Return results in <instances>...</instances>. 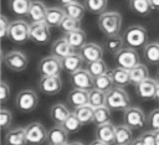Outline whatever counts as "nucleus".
I'll list each match as a JSON object with an SVG mask.
<instances>
[{"mask_svg": "<svg viewBox=\"0 0 159 145\" xmlns=\"http://www.w3.org/2000/svg\"><path fill=\"white\" fill-rule=\"evenodd\" d=\"M5 144L6 145H26V131L25 128H14L10 129L5 135Z\"/></svg>", "mask_w": 159, "mask_h": 145, "instance_id": "a211bd4d", "label": "nucleus"}, {"mask_svg": "<svg viewBox=\"0 0 159 145\" xmlns=\"http://www.w3.org/2000/svg\"><path fill=\"white\" fill-rule=\"evenodd\" d=\"M123 45H124V38L119 33L108 36L104 41V48L112 55H116L117 52H119L123 48Z\"/></svg>", "mask_w": 159, "mask_h": 145, "instance_id": "2f4dec72", "label": "nucleus"}, {"mask_svg": "<svg viewBox=\"0 0 159 145\" xmlns=\"http://www.w3.org/2000/svg\"><path fill=\"white\" fill-rule=\"evenodd\" d=\"M10 21L7 20V17L5 15L0 16V37L5 38L9 37V30H10Z\"/></svg>", "mask_w": 159, "mask_h": 145, "instance_id": "c03bdc74", "label": "nucleus"}, {"mask_svg": "<svg viewBox=\"0 0 159 145\" xmlns=\"http://www.w3.org/2000/svg\"><path fill=\"white\" fill-rule=\"evenodd\" d=\"M39 103L37 93L32 89H22L17 93L15 99L16 108L22 113H30L32 112Z\"/></svg>", "mask_w": 159, "mask_h": 145, "instance_id": "39448f33", "label": "nucleus"}, {"mask_svg": "<svg viewBox=\"0 0 159 145\" xmlns=\"http://www.w3.org/2000/svg\"><path fill=\"white\" fill-rule=\"evenodd\" d=\"M155 141H157V145H159V130L155 131Z\"/></svg>", "mask_w": 159, "mask_h": 145, "instance_id": "864d4df0", "label": "nucleus"}, {"mask_svg": "<svg viewBox=\"0 0 159 145\" xmlns=\"http://www.w3.org/2000/svg\"><path fill=\"white\" fill-rule=\"evenodd\" d=\"M96 139L102 143H106L108 145L113 144L116 141V126L111 121L104 123L102 125H97Z\"/></svg>", "mask_w": 159, "mask_h": 145, "instance_id": "dca6fc26", "label": "nucleus"}, {"mask_svg": "<svg viewBox=\"0 0 159 145\" xmlns=\"http://www.w3.org/2000/svg\"><path fill=\"white\" fill-rule=\"evenodd\" d=\"M130 145H145V144L142 141L140 138H137V139H134V140L130 143Z\"/></svg>", "mask_w": 159, "mask_h": 145, "instance_id": "09e8293b", "label": "nucleus"}, {"mask_svg": "<svg viewBox=\"0 0 159 145\" xmlns=\"http://www.w3.org/2000/svg\"><path fill=\"white\" fill-rule=\"evenodd\" d=\"M75 50L72 48V46L68 43V41L66 40V37H62V38H58L53 43H52V47H51V53L52 56L60 58L61 61L63 58H66L67 56H70L71 53H73Z\"/></svg>", "mask_w": 159, "mask_h": 145, "instance_id": "f3484780", "label": "nucleus"}, {"mask_svg": "<svg viewBox=\"0 0 159 145\" xmlns=\"http://www.w3.org/2000/svg\"><path fill=\"white\" fill-rule=\"evenodd\" d=\"M66 16L63 9L60 7H47L45 21L50 27H60V24L62 22L63 17Z\"/></svg>", "mask_w": 159, "mask_h": 145, "instance_id": "393cba45", "label": "nucleus"}, {"mask_svg": "<svg viewBox=\"0 0 159 145\" xmlns=\"http://www.w3.org/2000/svg\"><path fill=\"white\" fill-rule=\"evenodd\" d=\"M62 69V61L52 55L43 57L39 63V71L41 76H60Z\"/></svg>", "mask_w": 159, "mask_h": 145, "instance_id": "f8f14e48", "label": "nucleus"}, {"mask_svg": "<svg viewBox=\"0 0 159 145\" xmlns=\"http://www.w3.org/2000/svg\"><path fill=\"white\" fill-rule=\"evenodd\" d=\"M153 10H159V0H149Z\"/></svg>", "mask_w": 159, "mask_h": 145, "instance_id": "de8ad7c7", "label": "nucleus"}, {"mask_svg": "<svg viewBox=\"0 0 159 145\" xmlns=\"http://www.w3.org/2000/svg\"><path fill=\"white\" fill-rule=\"evenodd\" d=\"M139 138L142 139V141L145 145H157V141H155V131L154 130H147V131L142 133Z\"/></svg>", "mask_w": 159, "mask_h": 145, "instance_id": "a18cd8bd", "label": "nucleus"}, {"mask_svg": "<svg viewBox=\"0 0 159 145\" xmlns=\"http://www.w3.org/2000/svg\"><path fill=\"white\" fill-rule=\"evenodd\" d=\"M111 121V109L107 105L99 107L94 109V118H93V123L96 125H102L104 123Z\"/></svg>", "mask_w": 159, "mask_h": 145, "instance_id": "4c0bfd02", "label": "nucleus"}, {"mask_svg": "<svg viewBox=\"0 0 159 145\" xmlns=\"http://www.w3.org/2000/svg\"><path fill=\"white\" fill-rule=\"evenodd\" d=\"M132 129L127 126L125 124L123 125H117L116 126V144L117 145H130L132 143Z\"/></svg>", "mask_w": 159, "mask_h": 145, "instance_id": "c85d7f7f", "label": "nucleus"}, {"mask_svg": "<svg viewBox=\"0 0 159 145\" xmlns=\"http://www.w3.org/2000/svg\"><path fill=\"white\" fill-rule=\"evenodd\" d=\"M87 69L93 77H98V76H102V74L108 72L107 64H106V62L103 59H98V61L87 63Z\"/></svg>", "mask_w": 159, "mask_h": 145, "instance_id": "ea45409f", "label": "nucleus"}, {"mask_svg": "<svg viewBox=\"0 0 159 145\" xmlns=\"http://www.w3.org/2000/svg\"><path fill=\"white\" fill-rule=\"evenodd\" d=\"M129 7L139 16H147L153 10L149 0H129Z\"/></svg>", "mask_w": 159, "mask_h": 145, "instance_id": "473e14b6", "label": "nucleus"}, {"mask_svg": "<svg viewBox=\"0 0 159 145\" xmlns=\"http://www.w3.org/2000/svg\"><path fill=\"white\" fill-rule=\"evenodd\" d=\"M98 27L107 37L118 35L122 27V15L117 11H106L101 14L98 19Z\"/></svg>", "mask_w": 159, "mask_h": 145, "instance_id": "f257e3e1", "label": "nucleus"}, {"mask_svg": "<svg viewBox=\"0 0 159 145\" xmlns=\"http://www.w3.org/2000/svg\"><path fill=\"white\" fill-rule=\"evenodd\" d=\"M70 114H71V112L62 103H56L50 109V116H51L52 121L56 123L57 125H62L63 121L68 118Z\"/></svg>", "mask_w": 159, "mask_h": 145, "instance_id": "4be33fe9", "label": "nucleus"}, {"mask_svg": "<svg viewBox=\"0 0 159 145\" xmlns=\"http://www.w3.org/2000/svg\"><path fill=\"white\" fill-rule=\"evenodd\" d=\"M50 37H51L50 26L46 24V21L30 24V40L31 41L39 45H45L50 41Z\"/></svg>", "mask_w": 159, "mask_h": 145, "instance_id": "9d476101", "label": "nucleus"}, {"mask_svg": "<svg viewBox=\"0 0 159 145\" xmlns=\"http://www.w3.org/2000/svg\"><path fill=\"white\" fill-rule=\"evenodd\" d=\"M103 52H104V48L101 45L96 43V42H87L80 50V53H81L82 58L87 63L94 62V61H98V59H102Z\"/></svg>", "mask_w": 159, "mask_h": 145, "instance_id": "4468645a", "label": "nucleus"}, {"mask_svg": "<svg viewBox=\"0 0 159 145\" xmlns=\"http://www.w3.org/2000/svg\"><path fill=\"white\" fill-rule=\"evenodd\" d=\"M40 90L46 95H55L62 89L60 76H42L39 81Z\"/></svg>", "mask_w": 159, "mask_h": 145, "instance_id": "ddd939ff", "label": "nucleus"}, {"mask_svg": "<svg viewBox=\"0 0 159 145\" xmlns=\"http://www.w3.org/2000/svg\"><path fill=\"white\" fill-rule=\"evenodd\" d=\"M60 1V4L62 5V6H66V5H68V4H72V2H76L77 0H58Z\"/></svg>", "mask_w": 159, "mask_h": 145, "instance_id": "8fccbe9b", "label": "nucleus"}, {"mask_svg": "<svg viewBox=\"0 0 159 145\" xmlns=\"http://www.w3.org/2000/svg\"><path fill=\"white\" fill-rule=\"evenodd\" d=\"M129 76H130V83L138 84L142 81L148 78V68H147V66L140 63L129 71Z\"/></svg>", "mask_w": 159, "mask_h": 145, "instance_id": "f704fd0d", "label": "nucleus"}, {"mask_svg": "<svg viewBox=\"0 0 159 145\" xmlns=\"http://www.w3.org/2000/svg\"><path fill=\"white\" fill-rule=\"evenodd\" d=\"M130 98L128 93L119 87H113L109 92H107L106 105L111 110H125L130 105Z\"/></svg>", "mask_w": 159, "mask_h": 145, "instance_id": "7ed1b4c3", "label": "nucleus"}, {"mask_svg": "<svg viewBox=\"0 0 159 145\" xmlns=\"http://www.w3.org/2000/svg\"><path fill=\"white\" fill-rule=\"evenodd\" d=\"M154 99L159 103V86H158V88H157V90H155V95H154Z\"/></svg>", "mask_w": 159, "mask_h": 145, "instance_id": "603ef678", "label": "nucleus"}, {"mask_svg": "<svg viewBox=\"0 0 159 145\" xmlns=\"http://www.w3.org/2000/svg\"><path fill=\"white\" fill-rule=\"evenodd\" d=\"M82 125H83V124L80 121V119L76 116L75 113H71V114L68 115V118H67V119L63 121V124H62V126L66 129V131H67L68 134L77 133V131L81 129Z\"/></svg>", "mask_w": 159, "mask_h": 145, "instance_id": "58836bf2", "label": "nucleus"}, {"mask_svg": "<svg viewBox=\"0 0 159 145\" xmlns=\"http://www.w3.org/2000/svg\"><path fill=\"white\" fill-rule=\"evenodd\" d=\"M114 87V83H113V79L111 77V72L108 71L107 73L102 74V76H98V77H94V87L96 89H99L104 93L109 92L112 88Z\"/></svg>", "mask_w": 159, "mask_h": 145, "instance_id": "72a5a7b5", "label": "nucleus"}, {"mask_svg": "<svg viewBox=\"0 0 159 145\" xmlns=\"http://www.w3.org/2000/svg\"><path fill=\"white\" fill-rule=\"evenodd\" d=\"M84 6L86 10L89 11L91 14H96V15H101L103 12H106V7L108 4V0H84Z\"/></svg>", "mask_w": 159, "mask_h": 145, "instance_id": "e433bc0d", "label": "nucleus"}, {"mask_svg": "<svg viewBox=\"0 0 159 145\" xmlns=\"http://www.w3.org/2000/svg\"><path fill=\"white\" fill-rule=\"evenodd\" d=\"M106 97H107V93H104V92H102L99 89L92 88L89 90L88 104L91 107H93L94 109L96 108H99V107H103V105H106Z\"/></svg>", "mask_w": 159, "mask_h": 145, "instance_id": "c9c22d12", "label": "nucleus"}, {"mask_svg": "<svg viewBox=\"0 0 159 145\" xmlns=\"http://www.w3.org/2000/svg\"><path fill=\"white\" fill-rule=\"evenodd\" d=\"M70 79L75 88L91 90L94 87V77L88 72V69L81 68L73 72L72 74H70Z\"/></svg>", "mask_w": 159, "mask_h": 145, "instance_id": "9b49d317", "label": "nucleus"}, {"mask_svg": "<svg viewBox=\"0 0 159 145\" xmlns=\"http://www.w3.org/2000/svg\"><path fill=\"white\" fill-rule=\"evenodd\" d=\"M46 12H47V7L45 6V4L42 1L39 0H34L31 2L27 17L30 19L31 22H40V21H45L46 17Z\"/></svg>", "mask_w": 159, "mask_h": 145, "instance_id": "aec40b11", "label": "nucleus"}, {"mask_svg": "<svg viewBox=\"0 0 159 145\" xmlns=\"http://www.w3.org/2000/svg\"><path fill=\"white\" fill-rule=\"evenodd\" d=\"M68 145H84V144L80 141H72V143H68Z\"/></svg>", "mask_w": 159, "mask_h": 145, "instance_id": "5fc2aeb1", "label": "nucleus"}, {"mask_svg": "<svg viewBox=\"0 0 159 145\" xmlns=\"http://www.w3.org/2000/svg\"><path fill=\"white\" fill-rule=\"evenodd\" d=\"M67 139H68V133L66 131V129L62 125H56L48 130L47 140L50 141V144L67 143Z\"/></svg>", "mask_w": 159, "mask_h": 145, "instance_id": "bb28decb", "label": "nucleus"}, {"mask_svg": "<svg viewBox=\"0 0 159 145\" xmlns=\"http://www.w3.org/2000/svg\"><path fill=\"white\" fill-rule=\"evenodd\" d=\"M60 29H61L63 32H66V33H67V32H71V31H75V30H78V29H81V27H80V21L66 15V16L63 17L62 22L60 24Z\"/></svg>", "mask_w": 159, "mask_h": 145, "instance_id": "a19ab883", "label": "nucleus"}, {"mask_svg": "<svg viewBox=\"0 0 159 145\" xmlns=\"http://www.w3.org/2000/svg\"><path fill=\"white\" fill-rule=\"evenodd\" d=\"M50 145H68V143H62V144H50Z\"/></svg>", "mask_w": 159, "mask_h": 145, "instance_id": "4d7b16f0", "label": "nucleus"}, {"mask_svg": "<svg viewBox=\"0 0 159 145\" xmlns=\"http://www.w3.org/2000/svg\"><path fill=\"white\" fill-rule=\"evenodd\" d=\"M148 123H149V126H150L152 130H154V131L159 130V108L153 109L149 113Z\"/></svg>", "mask_w": 159, "mask_h": 145, "instance_id": "37998d69", "label": "nucleus"}, {"mask_svg": "<svg viewBox=\"0 0 159 145\" xmlns=\"http://www.w3.org/2000/svg\"><path fill=\"white\" fill-rule=\"evenodd\" d=\"M158 82L157 79L153 78H147L144 81H142L140 83L135 84V92L138 94V97L143 98V99H154L155 95V90L158 88Z\"/></svg>", "mask_w": 159, "mask_h": 145, "instance_id": "2eb2a0df", "label": "nucleus"}, {"mask_svg": "<svg viewBox=\"0 0 159 145\" xmlns=\"http://www.w3.org/2000/svg\"><path fill=\"white\" fill-rule=\"evenodd\" d=\"M157 82H158V84H159V69H158V72H157Z\"/></svg>", "mask_w": 159, "mask_h": 145, "instance_id": "6e6d98bb", "label": "nucleus"}, {"mask_svg": "<svg viewBox=\"0 0 159 145\" xmlns=\"http://www.w3.org/2000/svg\"><path fill=\"white\" fill-rule=\"evenodd\" d=\"M124 43L130 48H142L148 43V32L140 25L129 26L123 33Z\"/></svg>", "mask_w": 159, "mask_h": 145, "instance_id": "f03ea898", "label": "nucleus"}, {"mask_svg": "<svg viewBox=\"0 0 159 145\" xmlns=\"http://www.w3.org/2000/svg\"><path fill=\"white\" fill-rule=\"evenodd\" d=\"M109 72H111V77L113 79L114 87L123 88L130 83V76H129L128 69H124L122 67H116L114 69H112Z\"/></svg>", "mask_w": 159, "mask_h": 145, "instance_id": "b1692460", "label": "nucleus"}, {"mask_svg": "<svg viewBox=\"0 0 159 145\" xmlns=\"http://www.w3.org/2000/svg\"><path fill=\"white\" fill-rule=\"evenodd\" d=\"M114 59L118 67H122L128 71L140 64V58H139L138 52L130 47H123L119 52L114 55Z\"/></svg>", "mask_w": 159, "mask_h": 145, "instance_id": "423d86ee", "label": "nucleus"}, {"mask_svg": "<svg viewBox=\"0 0 159 145\" xmlns=\"http://www.w3.org/2000/svg\"><path fill=\"white\" fill-rule=\"evenodd\" d=\"M9 97H10V86L5 81H2L0 84V100H1V103L4 104L9 99Z\"/></svg>", "mask_w": 159, "mask_h": 145, "instance_id": "49530a36", "label": "nucleus"}, {"mask_svg": "<svg viewBox=\"0 0 159 145\" xmlns=\"http://www.w3.org/2000/svg\"><path fill=\"white\" fill-rule=\"evenodd\" d=\"M31 2V0H9L7 5L12 14L17 16H25L29 14Z\"/></svg>", "mask_w": 159, "mask_h": 145, "instance_id": "c756f323", "label": "nucleus"}, {"mask_svg": "<svg viewBox=\"0 0 159 145\" xmlns=\"http://www.w3.org/2000/svg\"><path fill=\"white\" fill-rule=\"evenodd\" d=\"M123 123L130 129H142L147 123V118L139 107H129L124 110Z\"/></svg>", "mask_w": 159, "mask_h": 145, "instance_id": "6e6552de", "label": "nucleus"}, {"mask_svg": "<svg viewBox=\"0 0 159 145\" xmlns=\"http://www.w3.org/2000/svg\"><path fill=\"white\" fill-rule=\"evenodd\" d=\"M84 62V59L82 58L80 52H73L70 56H67L66 58L62 59V68L68 72L70 74H72L73 72L78 71L82 68V63Z\"/></svg>", "mask_w": 159, "mask_h": 145, "instance_id": "6ab92c4d", "label": "nucleus"}, {"mask_svg": "<svg viewBox=\"0 0 159 145\" xmlns=\"http://www.w3.org/2000/svg\"><path fill=\"white\" fill-rule=\"evenodd\" d=\"M67 99L70 102V104H72L75 108L77 107H82L88 104V99H89V90L86 89H80V88H73L68 95Z\"/></svg>", "mask_w": 159, "mask_h": 145, "instance_id": "412c9836", "label": "nucleus"}, {"mask_svg": "<svg viewBox=\"0 0 159 145\" xmlns=\"http://www.w3.org/2000/svg\"><path fill=\"white\" fill-rule=\"evenodd\" d=\"M66 40L68 41V43L72 46L73 50H81L87 42V36H86V32L82 30V29H78V30H75V31H71V32H67L66 33Z\"/></svg>", "mask_w": 159, "mask_h": 145, "instance_id": "5701e85b", "label": "nucleus"}, {"mask_svg": "<svg viewBox=\"0 0 159 145\" xmlns=\"http://www.w3.org/2000/svg\"><path fill=\"white\" fill-rule=\"evenodd\" d=\"M2 63L6 68L14 72H22L27 67V57L24 52L14 50L2 53Z\"/></svg>", "mask_w": 159, "mask_h": 145, "instance_id": "20e7f679", "label": "nucleus"}, {"mask_svg": "<svg viewBox=\"0 0 159 145\" xmlns=\"http://www.w3.org/2000/svg\"><path fill=\"white\" fill-rule=\"evenodd\" d=\"M25 131H26V139H27V144L31 145H40L42 144L45 140H47V134L48 131L46 130V128L39 123V121H32L27 126H25Z\"/></svg>", "mask_w": 159, "mask_h": 145, "instance_id": "1a4fd4ad", "label": "nucleus"}, {"mask_svg": "<svg viewBox=\"0 0 159 145\" xmlns=\"http://www.w3.org/2000/svg\"><path fill=\"white\" fill-rule=\"evenodd\" d=\"M143 57L150 64L159 63V42H148L143 47Z\"/></svg>", "mask_w": 159, "mask_h": 145, "instance_id": "a878e982", "label": "nucleus"}, {"mask_svg": "<svg viewBox=\"0 0 159 145\" xmlns=\"http://www.w3.org/2000/svg\"><path fill=\"white\" fill-rule=\"evenodd\" d=\"M63 11L67 16L81 21L84 16L86 6H84V4H80L78 1H76V2H72V4H68V5L63 6Z\"/></svg>", "mask_w": 159, "mask_h": 145, "instance_id": "7c9ffc66", "label": "nucleus"}, {"mask_svg": "<svg viewBox=\"0 0 159 145\" xmlns=\"http://www.w3.org/2000/svg\"><path fill=\"white\" fill-rule=\"evenodd\" d=\"M89 145H108V144H106V143H102V141H99V140H94V141H92Z\"/></svg>", "mask_w": 159, "mask_h": 145, "instance_id": "3c124183", "label": "nucleus"}, {"mask_svg": "<svg viewBox=\"0 0 159 145\" xmlns=\"http://www.w3.org/2000/svg\"><path fill=\"white\" fill-rule=\"evenodd\" d=\"M9 38L15 43H25L30 40V25L25 20H14L10 24Z\"/></svg>", "mask_w": 159, "mask_h": 145, "instance_id": "0eeeda50", "label": "nucleus"}, {"mask_svg": "<svg viewBox=\"0 0 159 145\" xmlns=\"http://www.w3.org/2000/svg\"><path fill=\"white\" fill-rule=\"evenodd\" d=\"M73 113L76 114V116L80 119V121H81L83 125L89 124V123H93V118H94V108L91 107L89 104H86V105L75 108Z\"/></svg>", "mask_w": 159, "mask_h": 145, "instance_id": "cd10ccee", "label": "nucleus"}, {"mask_svg": "<svg viewBox=\"0 0 159 145\" xmlns=\"http://www.w3.org/2000/svg\"><path fill=\"white\" fill-rule=\"evenodd\" d=\"M12 123V113L6 109V108H1L0 109V126L2 130H6L7 128H10Z\"/></svg>", "mask_w": 159, "mask_h": 145, "instance_id": "79ce46f5", "label": "nucleus"}]
</instances>
